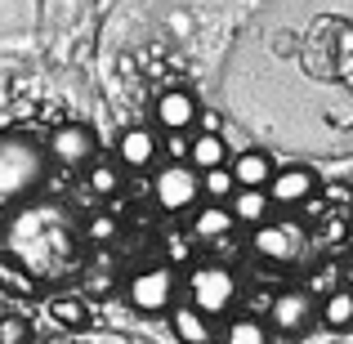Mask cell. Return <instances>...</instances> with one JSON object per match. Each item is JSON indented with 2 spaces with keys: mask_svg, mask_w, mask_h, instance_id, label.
<instances>
[{
  "mask_svg": "<svg viewBox=\"0 0 353 344\" xmlns=\"http://www.w3.org/2000/svg\"><path fill=\"white\" fill-rule=\"evenodd\" d=\"M50 174V152L27 130H0V206L27 201Z\"/></svg>",
  "mask_w": 353,
  "mask_h": 344,
  "instance_id": "6da1fadb",
  "label": "cell"
},
{
  "mask_svg": "<svg viewBox=\"0 0 353 344\" xmlns=\"http://www.w3.org/2000/svg\"><path fill=\"white\" fill-rule=\"evenodd\" d=\"M188 304L201 309L206 318H224L237 304V277L224 264H197L188 273Z\"/></svg>",
  "mask_w": 353,
  "mask_h": 344,
  "instance_id": "7a4b0ae2",
  "label": "cell"
},
{
  "mask_svg": "<svg viewBox=\"0 0 353 344\" xmlns=\"http://www.w3.org/2000/svg\"><path fill=\"white\" fill-rule=\"evenodd\" d=\"M152 201L165 210V215H183L201 201V174L192 170L188 161H165L161 170L152 174Z\"/></svg>",
  "mask_w": 353,
  "mask_h": 344,
  "instance_id": "3957f363",
  "label": "cell"
},
{
  "mask_svg": "<svg viewBox=\"0 0 353 344\" xmlns=\"http://www.w3.org/2000/svg\"><path fill=\"white\" fill-rule=\"evenodd\" d=\"M45 152H50V161H59L63 170H85V165L99 156V134L85 125V121H63V125L50 130Z\"/></svg>",
  "mask_w": 353,
  "mask_h": 344,
  "instance_id": "277c9868",
  "label": "cell"
},
{
  "mask_svg": "<svg viewBox=\"0 0 353 344\" xmlns=\"http://www.w3.org/2000/svg\"><path fill=\"white\" fill-rule=\"evenodd\" d=\"M125 300L139 318H161L174 300V268L170 264H157V268H143V273L130 277L125 286Z\"/></svg>",
  "mask_w": 353,
  "mask_h": 344,
  "instance_id": "5b68a950",
  "label": "cell"
},
{
  "mask_svg": "<svg viewBox=\"0 0 353 344\" xmlns=\"http://www.w3.org/2000/svg\"><path fill=\"white\" fill-rule=\"evenodd\" d=\"M268 327L277 331L282 340H300L313 331V322H318V309H313V291H304V286H295V291H277L273 304H268Z\"/></svg>",
  "mask_w": 353,
  "mask_h": 344,
  "instance_id": "8992f818",
  "label": "cell"
},
{
  "mask_svg": "<svg viewBox=\"0 0 353 344\" xmlns=\"http://www.w3.org/2000/svg\"><path fill=\"white\" fill-rule=\"evenodd\" d=\"M264 188H268V197H273V206H304V201L322 188V179L309 165H282V170H273V179H268Z\"/></svg>",
  "mask_w": 353,
  "mask_h": 344,
  "instance_id": "52a82bcc",
  "label": "cell"
},
{
  "mask_svg": "<svg viewBox=\"0 0 353 344\" xmlns=\"http://www.w3.org/2000/svg\"><path fill=\"white\" fill-rule=\"evenodd\" d=\"M300 237L304 232L295 224H273V219H264V224H255L250 250H255L259 259H273V264H291V259L300 255Z\"/></svg>",
  "mask_w": 353,
  "mask_h": 344,
  "instance_id": "ba28073f",
  "label": "cell"
},
{
  "mask_svg": "<svg viewBox=\"0 0 353 344\" xmlns=\"http://www.w3.org/2000/svg\"><path fill=\"white\" fill-rule=\"evenodd\" d=\"M197 112L201 108L188 90H161L157 103H152V121H157L161 134H183V130H192L197 125Z\"/></svg>",
  "mask_w": 353,
  "mask_h": 344,
  "instance_id": "9c48e42d",
  "label": "cell"
},
{
  "mask_svg": "<svg viewBox=\"0 0 353 344\" xmlns=\"http://www.w3.org/2000/svg\"><path fill=\"white\" fill-rule=\"evenodd\" d=\"M157 156H161L157 130H148V125L121 130V139H117V161H121V170H152Z\"/></svg>",
  "mask_w": 353,
  "mask_h": 344,
  "instance_id": "30bf717a",
  "label": "cell"
},
{
  "mask_svg": "<svg viewBox=\"0 0 353 344\" xmlns=\"http://www.w3.org/2000/svg\"><path fill=\"white\" fill-rule=\"evenodd\" d=\"M237 228L233 210H228V201H206V206H192V241H219L228 237V232Z\"/></svg>",
  "mask_w": 353,
  "mask_h": 344,
  "instance_id": "8fae6325",
  "label": "cell"
},
{
  "mask_svg": "<svg viewBox=\"0 0 353 344\" xmlns=\"http://www.w3.org/2000/svg\"><path fill=\"white\" fill-rule=\"evenodd\" d=\"M228 210H233L237 224L255 228V224H264V219H273V197H268V188H237L233 197H228Z\"/></svg>",
  "mask_w": 353,
  "mask_h": 344,
  "instance_id": "7c38bea8",
  "label": "cell"
},
{
  "mask_svg": "<svg viewBox=\"0 0 353 344\" xmlns=\"http://www.w3.org/2000/svg\"><path fill=\"white\" fill-rule=\"evenodd\" d=\"M170 331H174L179 344H210V340H215L210 318L201 309H192V304H174V309H170Z\"/></svg>",
  "mask_w": 353,
  "mask_h": 344,
  "instance_id": "4fadbf2b",
  "label": "cell"
},
{
  "mask_svg": "<svg viewBox=\"0 0 353 344\" xmlns=\"http://www.w3.org/2000/svg\"><path fill=\"white\" fill-rule=\"evenodd\" d=\"M228 170H233V179H237V188H264L268 179H273V156L268 152H259V148H246V152H237L233 156V165H228Z\"/></svg>",
  "mask_w": 353,
  "mask_h": 344,
  "instance_id": "5bb4252c",
  "label": "cell"
},
{
  "mask_svg": "<svg viewBox=\"0 0 353 344\" xmlns=\"http://www.w3.org/2000/svg\"><path fill=\"white\" fill-rule=\"evenodd\" d=\"M318 322L327 331H336V336H349V331H353V291H349V286H336L331 295H322Z\"/></svg>",
  "mask_w": 353,
  "mask_h": 344,
  "instance_id": "9a60e30c",
  "label": "cell"
},
{
  "mask_svg": "<svg viewBox=\"0 0 353 344\" xmlns=\"http://www.w3.org/2000/svg\"><path fill=\"white\" fill-rule=\"evenodd\" d=\"M188 165L192 170H215V165H228V143L224 134H206V130H197V134L188 139Z\"/></svg>",
  "mask_w": 353,
  "mask_h": 344,
  "instance_id": "2e32d148",
  "label": "cell"
},
{
  "mask_svg": "<svg viewBox=\"0 0 353 344\" xmlns=\"http://www.w3.org/2000/svg\"><path fill=\"white\" fill-rule=\"evenodd\" d=\"M0 291L14 295V300H32V295L41 291V282H36V273L27 264H18L14 255H0Z\"/></svg>",
  "mask_w": 353,
  "mask_h": 344,
  "instance_id": "e0dca14e",
  "label": "cell"
},
{
  "mask_svg": "<svg viewBox=\"0 0 353 344\" xmlns=\"http://www.w3.org/2000/svg\"><path fill=\"white\" fill-rule=\"evenodd\" d=\"M219 344H273V327L255 313H241V318H228Z\"/></svg>",
  "mask_w": 353,
  "mask_h": 344,
  "instance_id": "ac0fdd59",
  "label": "cell"
},
{
  "mask_svg": "<svg viewBox=\"0 0 353 344\" xmlns=\"http://www.w3.org/2000/svg\"><path fill=\"white\" fill-rule=\"evenodd\" d=\"M85 179H90V192L94 197H117L121 192V161H90L85 165Z\"/></svg>",
  "mask_w": 353,
  "mask_h": 344,
  "instance_id": "d6986e66",
  "label": "cell"
},
{
  "mask_svg": "<svg viewBox=\"0 0 353 344\" xmlns=\"http://www.w3.org/2000/svg\"><path fill=\"white\" fill-rule=\"evenodd\" d=\"M50 318L59 322V327H68V331H81L90 322V309H85L81 295H59V300H50Z\"/></svg>",
  "mask_w": 353,
  "mask_h": 344,
  "instance_id": "ffe728a7",
  "label": "cell"
},
{
  "mask_svg": "<svg viewBox=\"0 0 353 344\" xmlns=\"http://www.w3.org/2000/svg\"><path fill=\"white\" fill-rule=\"evenodd\" d=\"M237 192V179L228 165H215V170H201V197L206 201H228Z\"/></svg>",
  "mask_w": 353,
  "mask_h": 344,
  "instance_id": "44dd1931",
  "label": "cell"
},
{
  "mask_svg": "<svg viewBox=\"0 0 353 344\" xmlns=\"http://www.w3.org/2000/svg\"><path fill=\"white\" fill-rule=\"evenodd\" d=\"M117 237H121L117 215H108V210H94V215L85 219V241H90V246H108V241H117Z\"/></svg>",
  "mask_w": 353,
  "mask_h": 344,
  "instance_id": "7402d4cb",
  "label": "cell"
},
{
  "mask_svg": "<svg viewBox=\"0 0 353 344\" xmlns=\"http://www.w3.org/2000/svg\"><path fill=\"white\" fill-rule=\"evenodd\" d=\"M0 344H32V322L23 313H5L0 318Z\"/></svg>",
  "mask_w": 353,
  "mask_h": 344,
  "instance_id": "603a6c76",
  "label": "cell"
},
{
  "mask_svg": "<svg viewBox=\"0 0 353 344\" xmlns=\"http://www.w3.org/2000/svg\"><path fill=\"white\" fill-rule=\"evenodd\" d=\"M165 255H170V268L174 264H192V232L183 237V232H174L170 241H165Z\"/></svg>",
  "mask_w": 353,
  "mask_h": 344,
  "instance_id": "cb8c5ba5",
  "label": "cell"
},
{
  "mask_svg": "<svg viewBox=\"0 0 353 344\" xmlns=\"http://www.w3.org/2000/svg\"><path fill=\"white\" fill-rule=\"evenodd\" d=\"M336 277H340V268H322V273L313 277V286H309V291H318V295H331V291H336Z\"/></svg>",
  "mask_w": 353,
  "mask_h": 344,
  "instance_id": "d4e9b609",
  "label": "cell"
},
{
  "mask_svg": "<svg viewBox=\"0 0 353 344\" xmlns=\"http://www.w3.org/2000/svg\"><path fill=\"white\" fill-rule=\"evenodd\" d=\"M197 130H206V134H219V130H224V117L206 108V112H197Z\"/></svg>",
  "mask_w": 353,
  "mask_h": 344,
  "instance_id": "484cf974",
  "label": "cell"
},
{
  "mask_svg": "<svg viewBox=\"0 0 353 344\" xmlns=\"http://www.w3.org/2000/svg\"><path fill=\"white\" fill-rule=\"evenodd\" d=\"M170 161H188V139L170 134Z\"/></svg>",
  "mask_w": 353,
  "mask_h": 344,
  "instance_id": "4316f807",
  "label": "cell"
},
{
  "mask_svg": "<svg viewBox=\"0 0 353 344\" xmlns=\"http://www.w3.org/2000/svg\"><path fill=\"white\" fill-rule=\"evenodd\" d=\"M340 277H345V286H349V291H353V259H349L345 268H340Z\"/></svg>",
  "mask_w": 353,
  "mask_h": 344,
  "instance_id": "83f0119b",
  "label": "cell"
}]
</instances>
